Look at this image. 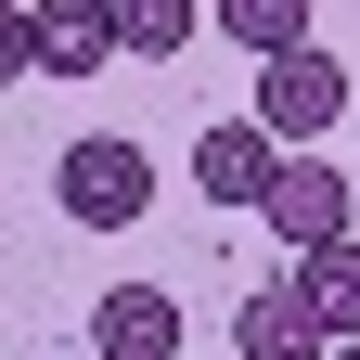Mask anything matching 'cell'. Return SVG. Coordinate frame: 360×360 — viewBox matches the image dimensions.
I'll return each instance as SVG.
<instances>
[{"mask_svg":"<svg viewBox=\"0 0 360 360\" xmlns=\"http://www.w3.org/2000/svg\"><path fill=\"white\" fill-rule=\"evenodd\" d=\"M52 206L77 219V232H142L155 219V155L116 142V129H77V142L52 155Z\"/></svg>","mask_w":360,"mask_h":360,"instance_id":"cell-1","label":"cell"},{"mask_svg":"<svg viewBox=\"0 0 360 360\" xmlns=\"http://www.w3.org/2000/svg\"><path fill=\"white\" fill-rule=\"evenodd\" d=\"M347 103H360V77L322 52V39H296V52H257V129H270L283 155H309Z\"/></svg>","mask_w":360,"mask_h":360,"instance_id":"cell-2","label":"cell"},{"mask_svg":"<svg viewBox=\"0 0 360 360\" xmlns=\"http://www.w3.org/2000/svg\"><path fill=\"white\" fill-rule=\"evenodd\" d=\"M257 219L283 232V257H309V245H347L360 219H347V167H322V155H283L270 167V193H257Z\"/></svg>","mask_w":360,"mask_h":360,"instance_id":"cell-3","label":"cell"},{"mask_svg":"<svg viewBox=\"0 0 360 360\" xmlns=\"http://www.w3.org/2000/svg\"><path fill=\"white\" fill-rule=\"evenodd\" d=\"M26 52H39V77H103L116 65V13L103 0H26Z\"/></svg>","mask_w":360,"mask_h":360,"instance_id":"cell-4","label":"cell"},{"mask_svg":"<svg viewBox=\"0 0 360 360\" xmlns=\"http://www.w3.org/2000/svg\"><path fill=\"white\" fill-rule=\"evenodd\" d=\"M270 167H283V142H270L257 116H219L206 142H193V193H206V206H257Z\"/></svg>","mask_w":360,"mask_h":360,"instance_id":"cell-5","label":"cell"},{"mask_svg":"<svg viewBox=\"0 0 360 360\" xmlns=\"http://www.w3.org/2000/svg\"><path fill=\"white\" fill-rule=\"evenodd\" d=\"M90 347L103 360H180V296L167 283H116L103 309H90Z\"/></svg>","mask_w":360,"mask_h":360,"instance_id":"cell-6","label":"cell"},{"mask_svg":"<svg viewBox=\"0 0 360 360\" xmlns=\"http://www.w3.org/2000/svg\"><path fill=\"white\" fill-rule=\"evenodd\" d=\"M232 347H245V360H322V322H309L296 270H283V283H257V296L232 309Z\"/></svg>","mask_w":360,"mask_h":360,"instance_id":"cell-7","label":"cell"},{"mask_svg":"<svg viewBox=\"0 0 360 360\" xmlns=\"http://www.w3.org/2000/svg\"><path fill=\"white\" fill-rule=\"evenodd\" d=\"M296 296H309V322H322V347L360 335V232H347V245H309V257H296Z\"/></svg>","mask_w":360,"mask_h":360,"instance_id":"cell-8","label":"cell"},{"mask_svg":"<svg viewBox=\"0 0 360 360\" xmlns=\"http://www.w3.org/2000/svg\"><path fill=\"white\" fill-rule=\"evenodd\" d=\"M116 13V52H142V65H180L206 39V0H103Z\"/></svg>","mask_w":360,"mask_h":360,"instance_id":"cell-9","label":"cell"},{"mask_svg":"<svg viewBox=\"0 0 360 360\" xmlns=\"http://www.w3.org/2000/svg\"><path fill=\"white\" fill-rule=\"evenodd\" d=\"M219 26H232L245 52H296V39H309V0H219Z\"/></svg>","mask_w":360,"mask_h":360,"instance_id":"cell-10","label":"cell"},{"mask_svg":"<svg viewBox=\"0 0 360 360\" xmlns=\"http://www.w3.org/2000/svg\"><path fill=\"white\" fill-rule=\"evenodd\" d=\"M26 77H39V52H26V13L0 0V90H26Z\"/></svg>","mask_w":360,"mask_h":360,"instance_id":"cell-11","label":"cell"},{"mask_svg":"<svg viewBox=\"0 0 360 360\" xmlns=\"http://www.w3.org/2000/svg\"><path fill=\"white\" fill-rule=\"evenodd\" d=\"M322 360H360V335H335V347H322Z\"/></svg>","mask_w":360,"mask_h":360,"instance_id":"cell-12","label":"cell"},{"mask_svg":"<svg viewBox=\"0 0 360 360\" xmlns=\"http://www.w3.org/2000/svg\"><path fill=\"white\" fill-rule=\"evenodd\" d=\"M347 116H360V103H347Z\"/></svg>","mask_w":360,"mask_h":360,"instance_id":"cell-13","label":"cell"}]
</instances>
